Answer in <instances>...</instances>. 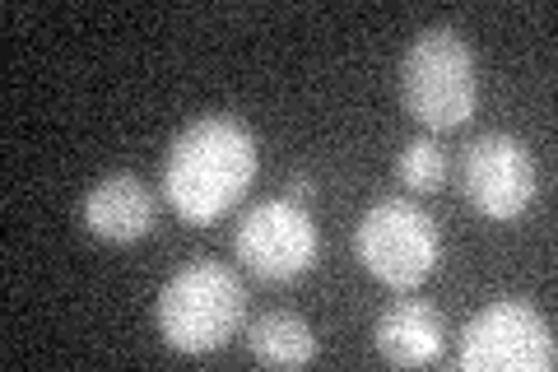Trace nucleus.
<instances>
[{"label": "nucleus", "instance_id": "nucleus-1", "mask_svg": "<svg viewBox=\"0 0 558 372\" xmlns=\"http://www.w3.org/2000/svg\"><path fill=\"white\" fill-rule=\"evenodd\" d=\"M256 177V135L233 117H201L163 158V196L186 224H215L247 196Z\"/></svg>", "mask_w": 558, "mask_h": 372}, {"label": "nucleus", "instance_id": "nucleus-2", "mask_svg": "<svg viewBox=\"0 0 558 372\" xmlns=\"http://www.w3.org/2000/svg\"><path fill=\"white\" fill-rule=\"evenodd\" d=\"M405 112L428 131H457L475 117L480 75L475 51L457 28H424L400 61Z\"/></svg>", "mask_w": 558, "mask_h": 372}, {"label": "nucleus", "instance_id": "nucleus-3", "mask_svg": "<svg viewBox=\"0 0 558 372\" xmlns=\"http://www.w3.org/2000/svg\"><path fill=\"white\" fill-rule=\"evenodd\" d=\"M242 312H247V289L229 265L191 261L163 285L154 322L178 353H209L238 335Z\"/></svg>", "mask_w": 558, "mask_h": 372}, {"label": "nucleus", "instance_id": "nucleus-4", "mask_svg": "<svg viewBox=\"0 0 558 372\" xmlns=\"http://www.w3.org/2000/svg\"><path fill=\"white\" fill-rule=\"evenodd\" d=\"M354 256L387 289H418L438 271L442 238H438V224L414 201L387 196L363 209V219L354 228Z\"/></svg>", "mask_w": 558, "mask_h": 372}, {"label": "nucleus", "instance_id": "nucleus-5", "mask_svg": "<svg viewBox=\"0 0 558 372\" xmlns=\"http://www.w3.org/2000/svg\"><path fill=\"white\" fill-rule=\"evenodd\" d=\"M558 363L554 326L531 303L498 298L461 335V372H549Z\"/></svg>", "mask_w": 558, "mask_h": 372}, {"label": "nucleus", "instance_id": "nucleus-6", "mask_svg": "<svg viewBox=\"0 0 558 372\" xmlns=\"http://www.w3.org/2000/svg\"><path fill=\"white\" fill-rule=\"evenodd\" d=\"M233 252L256 279L284 285V279H299L307 265L317 261V224H312L307 209L289 196L260 201L242 215Z\"/></svg>", "mask_w": 558, "mask_h": 372}, {"label": "nucleus", "instance_id": "nucleus-7", "mask_svg": "<svg viewBox=\"0 0 558 372\" xmlns=\"http://www.w3.org/2000/svg\"><path fill=\"white\" fill-rule=\"evenodd\" d=\"M461 191L475 215L484 219H517L535 196V164L531 149L508 131H484L461 154Z\"/></svg>", "mask_w": 558, "mask_h": 372}, {"label": "nucleus", "instance_id": "nucleus-8", "mask_svg": "<svg viewBox=\"0 0 558 372\" xmlns=\"http://www.w3.org/2000/svg\"><path fill=\"white\" fill-rule=\"evenodd\" d=\"M373 340L391 368H424L442 359L447 326H442V312L424 303V298H400V303H391L377 316Z\"/></svg>", "mask_w": 558, "mask_h": 372}, {"label": "nucleus", "instance_id": "nucleus-9", "mask_svg": "<svg viewBox=\"0 0 558 372\" xmlns=\"http://www.w3.org/2000/svg\"><path fill=\"white\" fill-rule=\"evenodd\" d=\"M84 228L102 242H140L154 228V196L131 172L102 177L84 196Z\"/></svg>", "mask_w": 558, "mask_h": 372}, {"label": "nucleus", "instance_id": "nucleus-10", "mask_svg": "<svg viewBox=\"0 0 558 372\" xmlns=\"http://www.w3.org/2000/svg\"><path fill=\"white\" fill-rule=\"evenodd\" d=\"M247 353L266 368H303L317 359V335L303 316L293 312H266L247 326Z\"/></svg>", "mask_w": 558, "mask_h": 372}, {"label": "nucleus", "instance_id": "nucleus-11", "mask_svg": "<svg viewBox=\"0 0 558 372\" xmlns=\"http://www.w3.org/2000/svg\"><path fill=\"white\" fill-rule=\"evenodd\" d=\"M396 177H400V187L418 191V196L438 191L447 182V154H442V145H438V140H428V135L410 140V145L400 149V158H396Z\"/></svg>", "mask_w": 558, "mask_h": 372}, {"label": "nucleus", "instance_id": "nucleus-12", "mask_svg": "<svg viewBox=\"0 0 558 372\" xmlns=\"http://www.w3.org/2000/svg\"><path fill=\"white\" fill-rule=\"evenodd\" d=\"M312 191H317V187H312V182H307V177L299 172V177H293V182H289V201H299V205H303V201L312 196Z\"/></svg>", "mask_w": 558, "mask_h": 372}]
</instances>
